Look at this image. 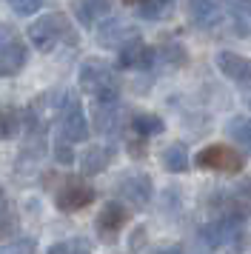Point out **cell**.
I'll list each match as a JSON object with an SVG mask.
<instances>
[{
    "instance_id": "cell-1",
    "label": "cell",
    "mask_w": 251,
    "mask_h": 254,
    "mask_svg": "<svg viewBox=\"0 0 251 254\" xmlns=\"http://www.w3.org/2000/svg\"><path fill=\"white\" fill-rule=\"evenodd\" d=\"M29 40L32 46L40 52V55H49L60 46H74L77 43V32L68 20L66 14L60 12H46L43 17H37L32 26H29Z\"/></svg>"
},
{
    "instance_id": "cell-2",
    "label": "cell",
    "mask_w": 251,
    "mask_h": 254,
    "mask_svg": "<svg viewBox=\"0 0 251 254\" xmlns=\"http://www.w3.org/2000/svg\"><path fill=\"white\" fill-rule=\"evenodd\" d=\"M77 83L80 89L94 97L97 103H109V100H120V89H123V80L120 74L106 66L100 60H86L77 71Z\"/></svg>"
},
{
    "instance_id": "cell-3",
    "label": "cell",
    "mask_w": 251,
    "mask_h": 254,
    "mask_svg": "<svg viewBox=\"0 0 251 254\" xmlns=\"http://www.w3.org/2000/svg\"><path fill=\"white\" fill-rule=\"evenodd\" d=\"M200 243H205L208 249H237L243 243V217L223 211V217L211 220L200 229Z\"/></svg>"
},
{
    "instance_id": "cell-4",
    "label": "cell",
    "mask_w": 251,
    "mask_h": 254,
    "mask_svg": "<svg viewBox=\"0 0 251 254\" xmlns=\"http://www.w3.org/2000/svg\"><path fill=\"white\" fill-rule=\"evenodd\" d=\"M57 123H60V137L68 143H83L89 137V117L71 92H66L57 103Z\"/></svg>"
},
{
    "instance_id": "cell-5",
    "label": "cell",
    "mask_w": 251,
    "mask_h": 254,
    "mask_svg": "<svg viewBox=\"0 0 251 254\" xmlns=\"http://www.w3.org/2000/svg\"><path fill=\"white\" fill-rule=\"evenodd\" d=\"M197 166L205 172H220V174H237L243 169V154L231 149L226 143H211L197 154Z\"/></svg>"
},
{
    "instance_id": "cell-6",
    "label": "cell",
    "mask_w": 251,
    "mask_h": 254,
    "mask_svg": "<svg viewBox=\"0 0 251 254\" xmlns=\"http://www.w3.org/2000/svg\"><path fill=\"white\" fill-rule=\"evenodd\" d=\"M226 0H188V20L194 29L217 35L226 23Z\"/></svg>"
},
{
    "instance_id": "cell-7",
    "label": "cell",
    "mask_w": 251,
    "mask_h": 254,
    "mask_svg": "<svg viewBox=\"0 0 251 254\" xmlns=\"http://www.w3.org/2000/svg\"><path fill=\"white\" fill-rule=\"evenodd\" d=\"M117 194L123 197L128 206L146 208L148 203H151L154 186H151V180H148L146 174L131 172V174H126V177H120V180H117Z\"/></svg>"
},
{
    "instance_id": "cell-8",
    "label": "cell",
    "mask_w": 251,
    "mask_h": 254,
    "mask_svg": "<svg viewBox=\"0 0 251 254\" xmlns=\"http://www.w3.org/2000/svg\"><path fill=\"white\" fill-rule=\"evenodd\" d=\"M117 66L120 69H134V71H146L157 63V49H151L148 43H143L140 37H134L131 43H126L123 49H117Z\"/></svg>"
},
{
    "instance_id": "cell-9",
    "label": "cell",
    "mask_w": 251,
    "mask_h": 254,
    "mask_svg": "<svg viewBox=\"0 0 251 254\" xmlns=\"http://www.w3.org/2000/svg\"><path fill=\"white\" fill-rule=\"evenodd\" d=\"M29 63V49L23 40L11 35L0 37V77H14Z\"/></svg>"
},
{
    "instance_id": "cell-10",
    "label": "cell",
    "mask_w": 251,
    "mask_h": 254,
    "mask_svg": "<svg viewBox=\"0 0 251 254\" xmlns=\"http://www.w3.org/2000/svg\"><path fill=\"white\" fill-rule=\"evenodd\" d=\"M134 37H137V29L128 20H123V17H112V20H106L97 29V43L103 49H123Z\"/></svg>"
},
{
    "instance_id": "cell-11",
    "label": "cell",
    "mask_w": 251,
    "mask_h": 254,
    "mask_svg": "<svg viewBox=\"0 0 251 254\" xmlns=\"http://www.w3.org/2000/svg\"><path fill=\"white\" fill-rule=\"evenodd\" d=\"M91 200H94V189L74 180V183H66L55 194V206L68 214V211H80V208H86Z\"/></svg>"
},
{
    "instance_id": "cell-12",
    "label": "cell",
    "mask_w": 251,
    "mask_h": 254,
    "mask_svg": "<svg viewBox=\"0 0 251 254\" xmlns=\"http://www.w3.org/2000/svg\"><path fill=\"white\" fill-rule=\"evenodd\" d=\"M217 69L223 77H228L231 83H240V86H249L251 83V60L237 55V52H220L217 55Z\"/></svg>"
},
{
    "instance_id": "cell-13",
    "label": "cell",
    "mask_w": 251,
    "mask_h": 254,
    "mask_svg": "<svg viewBox=\"0 0 251 254\" xmlns=\"http://www.w3.org/2000/svg\"><path fill=\"white\" fill-rule=\"evenodd\" d=\"M109 12H112V0H71V14L83 29H91Z\"/></svg>"
},
{
    "instance_id": "cell-14",
    "label": "cell",
    "mask_w": 251,
    "mask_h": 254,
    "mask_svg": "<svg viewBox=\"0 0 251 254\" xmlns=\"http://www.w3.org/2000/svg\"><path fill=\"white\" fill-rule=\"evenodd\" d=\"M226 14L234 35L251 40V0H226Z\"/></svg>"
},
{
    "instance_id": "cell-15",
    "label": "cell",
    "mask_w": 251,
    "mask_h": 254,
    "mask_svg": "<svg viewBox=\"0 0 251 254\" xmlns=\"http://www.w3.org/2000/svg\"><path fill=\"white\" fill-rule=\"evenodd\" d=\"M123 109L117 106V100H109V103H97L94 109V123H97V131L100 134H117L123 128Z\"/></svg>"
},
{
    "instance_id": "cell-16",
    "label": "cell",
    "mask_w": 251,
    "mask_h": 254,
    "mask_svg": "<svg viewBox=\"0 0 251 254\" xmlns=\"http://www.w3.org/2000/svg\"><path fill=\"white\" fill-rule=\"evenodd\" d=\"M217 203L223 206V211L228 214H240V217H246L251 211V189L249 186H240V189H223L220 194H217Z\"/></svg>"
},
{
    "instance_id": "cell-17",
    "label": "cell",
    "mask_w": 251,
    "mask_h": 254,
    "mask_svg": "<svg viewBox=\"0 0 251 254\" xmlns=\"http://www.w3.org/2000/svg\"><path fill=\"white\" fill-rule=\"evenodd\" d=\"M126 223H128V211H126L123 203H106V206H103V211L97 214V231H100V234H106V237L117 234Z\"/></svg>"
},
{
    "instance_id": "cell-18",
    "label": "cell",
    "mask_w": 251,
    "mask_h": 254,
    "mask_svg": "<svg viewBox=\"0 0 251 254\" xmlns=\"http://www.w3.org/2000/svg\"><path fill=\"white\" fill-rule=\"evenodd\" d=\"M109 160H112V151L106 149V146H89V149L80 154L77 163H80V172L86 174V177H91V174L106 172Z\"/></svg>"
},
{
    "instance_id": "cell-19",
    "label": "cell",
    "mask_w": 251,
    "mask_h": 254,
    "mask_svg": "<svg viewBox=\"0 0 251 254\" xmlns=\"http://www.w3.org/2000/svg\"><path fill=\"white\" fill-rule=\"evenodd\" d=\"M163 166H166V172H171V174L188 172V166H191L188 146H186V143H171L169 149L163 151Z\"/></svg>"
},
{
    "instance_id": "cell-20",
    "label": "cell",
    "mask_w": 251,
    "mask_h": 254,
    "mask_svg": "<svg viewBox=\"0 0 251 254\" xmlns=\"http://www.w3.org/2000/svg\"><path fill=\"white\" fill-rule=\"evenodd\" d=\"M177 9V0H140V9L137 14L143 17V20H169L171 14Z\"/></svg>"
},
{
    "instance_id": "cell-21",
    "label": "cell",
    "mask_w": 251,
    "mask_h": 254,
    "mask_svg": "<svg viewBox=\"0 0 251 254\" xmlns=\"http://www.w3.org/2000/svg\"><path fill=\"white\" fill-rule=\"evenodd\" d=\"M226 134L234 140L246 154H251V117H243V115L231 117L226 123Z\"/></svg>"
},
{
    "instance_id": "cell-22",
    "label": "cell",
    "mask_w": 251,
    "mask_h": 254,
    "mask_svg": "<svg viewBox=\"0 0 251 254\" xmlns=\"http://www.w3.org/2000/svg\"><path fill=\"white\" fill-rule=\"evenodd\" d=\"M131 128H134L140 137H154V134H163L166 131V123H163V117L157 115H134L131 117Z\"/></svg>"
},
{
    "instance_id": "cell-23",
    "label": "cell",
    "mask_w": 251,
    "mask_h": 254,
    "mask_svg": "<svg viewBox=\"0 0 251 254\" xmlns=\"http://www.w3.org/2000/svg\"><path fill=\"white\" fill-rule=\"evenodd\" d=\"M23 128V115L17 109H0V140L14 137Z\"/></svg>"
},
{
    "instance_id": "cell-24",
    "label": "cell",
    "mask_w": 251,
    "mask_h": 254,
    "mask_svg": "<svg viewBox=\"0 0 251 254\" xmlns=\"http://www.w3.org/2000/svg\"><path fill=\"white\" fill-rule=\"evenodd\" d=\"M17 231V217H14V206L9 203V197L3 194L0 189V234L3 237H11Z\"/></svg>"
},
{
    "instance_id": "cell-25",
    "label": "cell",
    "mask_w": 251,
    "mask_h": 254,
    "mask_svg": "<svg viewBox=\"0 0 251 254\" xmlns=\"http://www.w3.org/2000/svg\"><path fill=\"white\" fill-rule=\"evenodd\" d=\"M169 60V63H174V66H186L188 63V58H186V49L180 46V43H169V46L157 49V60Z\"/></svg>"
},
{
    "instance_id": "cell-26",
    "label": "cell",
    "mask_w": 251,
    "mask_h": 254,
    "mask_svg": "<svg viewBox=\"0 0 251 254\" xmlns=\"http://www.w3.org/2000/svg\"><path fill=\"white\" fill-rule=\"evenodd\" d=\"M6 3H9V6H11V9H14L17 14H23V17H26V14L40 12L46 0H6Z\"/></svg>"
},
{
    "instance_id": "cell-27",
    "label": "cell",
    "mask_w": 251,
    "mask_h": 254,
    "mask_svg": "<svg viewBox=\"0 0 251 254\" xmlns=\"http://www.w3.org/2000/svg\"><path fill=\"white\" fill-rule=\"evenodd\" d=\"M52 254H63V252H91V243L89 240H66V243H55Z\"/></svg>"
},
{
    "instance_id": "cell-28",
    "label": "cell",
    "mask_w": 251,
    "mask_h": 254,
    "mask_svg": "<svg viewBox=\"0 0 251 254\" xmlns=\"http://www.w3.org/2000/svg\"><path fill=\"white\" fill-rule=\"evenodd\" d=\"M55 157L60 166H71L74 163V151H71V146H68V140L63 143V140H57L55 143Z\"/></svg>"
},
{
    "instance_id": "cell-29",
    "label": "cell",
    "mask_w": 251,
    "mask_h": 254,
    "mask_svg": "<svg viewBox=\"0 0 251 254\" xmlns=\"http://www.w3.org/2000/svg\"><path fill=\"white\" fill-rule=\"evenodd\" d=\"M123 3H128V6H134V3H140V0H123Z\"/></svg>"
}]
</instances>
